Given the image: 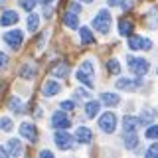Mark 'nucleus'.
<instances>
[{
  "label": "nucleus",
  "instance_id": "nucleus-19",
  "mask_svg": "<svg viewBox=\"0 0 158 158\" xmlns=\"http://www.w3.org/2000/svg\"><path fill=\"white\" fill-rule=\"evenodd\" d=\"M101 101L105 103V105H109V107H117L118 103H121V97L115 95V93H103V95H101Z\"/></svg>",
  "mask_w": 158,
  "mask_h": 158
},
{
  "label": "nucleus",
  "instance_id": "nucleus-29",
  "mask_svg": "<svg viewBox=\"0 0 158 158\" xmlns=\"http://www.w3.org/2000/svg\"><path fill=\"white\" fill-rule=\"evenodd\" d=\"M0 128H2L4 132H10L12 131V121H10L8 117H2L0 118Z\"/></svg>",
  "mask_w": 158,
  "mask_h": 158
},
{
  "label": "nucleus",
  "instance_id": "nucleus-36",
  "mask_svg": "<svg viewBox=\"0 0 158 158\" xmlns=\"http://www.w3.org/2000/svg\"><path fill=\"white\" fill-rule=\"evenodd\" d=\"M118 6H123L125 10H128V8L132 6V2H131V0H121V4H118Z\"/></svg>",
  "mask_w": 158,
  "mask_h": 158
},
{
  "label": "nucleus",
  "instance_id": "nucleus-38",
  "mask_svg": "<svg viewBox=\"0 0 158 158\" xmlns=\"http://www.w3.org/2000/svg\"><path fill=\"white\" fill-rule=\"evenodd\" d=\"M40 156H42V158H52L53 154H52L49 150H42V152H40Z\"/></svg>",
  "mask_w": 158,
  "mask_h": 158
},
{
  "label": "nucleus",
  "instance_id": "nucleus-11",
  "mask_svg": "<svg viewBox=\"0 0 158 158\" xmlns=\"http://www.w3.org/2000/svg\"><path fill=\"white\" fill-rule=\"evenodd\" d=\"M123 127H125V131H138V127H142V121L138 117L127 115L125 118H123Z\"/></svg>",
  "mask_w": 158,
  "mask_h": 158
},
{
  "label": "nucleus",
  "instance_id": "nucleus-41",
  "mask_svg": "<svg viewBox=\"0 0 158 158\" xmlns=\"http://www.w3.org/2000/svg\"><path fill=\"white\" fill-rule=\"evenodd\" d=\"M40 2H44V4H46V6H48V4H52L53 0H40Z\"/></svg>",
  "mask_w": 158,
  "mask_h": 158
},
{
  "label": "nucleus",
  "instance_id": "nucleus-13",
  "mask_svg": "<svg viewBox=\"0 0 158 158\" xmlns=\"http://www.w3.org/2000/svg\"><path fill=\"white\" fill-rule=\"evenodd\" d=\"M59 83L57 81H46L44 83V87H42V93H44V97H53V95H57L59 93Z\"/></svg>",
  "mask_w": 158,
  "mask_h": 158
},
{
  "label": "nucleus",
  "instance_id": "nucleus-28",
  "mask_svg": "<svg viewBox=\"0 0 158 158\" xmlns=\"http://www.w3.org/2000/svg\"><path fill=\"white\" fill-rule=\"evenodd\" d=\"M36 4H38V0H20V6L24 10H28V12H32L36 8Z\"/></svg>",
  "mask_w": 158,
  "mask_h": 158
},
{
  "label": "nucleus",
  "instance_id": "nucleus-37",
  "mask_svg": "<svg viewBox=\"0 0 158 158\" xmlns=\"http://www.w3.org/2000/svg\"><path fill=\"white\" fill-rule=\"evenodd\" d=\"M75 95H77L79 99H83V97H87V95H89V93L85 91V89H77V93H75Z\"/></svg>",
  "mask_w": 158,
  "mask_h": 158
},
{
  "label": "nucleus",
  "instance_id": "nucleus-18",
  "mask_svg": "<svg viewBox=\"0 0 158 158\" xmlns=\"http://www.w3.org/2000/svg\"><path fill=\"white\" fill-rule=\"evenodd\" d=\"M77 79H79V83H83V85H85L87 89L95 87L93 75H91V73H87V71H81V69H77Z\"/></svg>",
  "mask_w": 158,
  "mask_h": 158
},
{
  "label": "nucleus",
  "instance_id": "nucleus-12",
  "mask_svg": "<svg viewBox=\"0 0 158 158\" xmlns=\"http://www.w3.org/2000/svg\"><path fill=\"white\" fill-rule=\"evenodd\" d=\"M63 24H65L67 28H71V30H77L79 28V14H75V12H65L63 14Z\"/></svg>",
  "mask_w": 158,
  "mask_h": 158
},
{
  "label": "nucleus",
  "instance_id": "nucleus-2",
  "mask_svg": "<svg viewBox=\"0 0 158 158\" xmlns=\"http://www.w3.org/2000/svg\"><path fill=\"white\" fill-rule=\"evenodd\" d=\"M53 140H56L57 148H61V150H69V148H73V140H75V138L67 132V128H57V132L53 135Z\"/></svg>",
  "mask_w": 158,
  "mask_h": 158
},
{
  "label": "nucleus",
  "instance_id": "nucleus-21",
  "mask_svg": "<svg viewBox=\"0 0 158 158\" xmlns=\"http://www.w3.org/2000/svg\"><path fill=\"white\" fill-rule=\"evenodd\" d=\"M79 36H81V44H83V46H87V44H93V42H95V36H93L91 30L85 28V26L79 28Z\"/></svg>",
  "mask_w": 158,
  "mask_h": 158
},
{
  "label": "nucleus",
  "instance_id": "nucleus-7",
  "mask_svg": "<svg viewBox=\"0 0 158 158\" xmlns=\"http://www.w3.org/2000/svg\"><path fill=\"white\" fill-rule=\"evenodd\" d=\"M52 127L56 128H69L71 127V121H69V117L67 115H63L61 111H57V113H53V117H52Z\"/></svg>",
  "mask_w": 158,
  "mask_h": 158
},
{
  "label": "nucleus",
  "instance_id": "nucleus-5",
  "mask_svg": "<svg viewBox=\"0 0 158 158\" xmlns=\"http://www.w3.org/2000/svg\"><path fill=\"white\" fill-rule=\"evenodd\" d=\"M4 42H6L12 49H18L20 46H22V42H24L22 30H10V32H6L4 34Z\"/></svg>",
  "mask_w": 158,
  "mask_h": 158
},
{
  "label": "nucleus",
  "instance_id": "nucleus-32",
  "mask_svg": "<svg viewBox=\"0 0 158 158\" xmlns=\"http://www.w3.org/2000/svg\"><path fill=\"white\" fill-rule=\"evenodd\" d=\"M20 75H22V77H34V75H36V71H34V69H30V65H26V67L22 69V73H20Z\"/></svg>",
  "mask_w": 158,
  "mask_h": 158
},
{
  "label": "nucleus",
  "instance_id": "nucleus-17",
  "mask_svg": "<svg viewBox=\"0 0 158 158\" xmlns=\"http://www.w3.org/2000/svg\"><path fill=\"white\" fill-rule=\"evenodd\" d=\"M138 144V136H136V131H125V146L128 150H135Z\"/></svg>",
  "mask_w": 158,
  "mask_h": 158
},
{
  "label": "nucleus",
  "instance_id": "nucleus-26",
  "mask_svg": "<svg viewBox=\"0 0 158 158\" xmlns=\"http://www.w3.org/2000/svg\"><path fill=\"white\" fill-rule=\"evenodd\" d=\"M154 117H156V113L152 111V109H146V111H142V115L138 117V118L142 121V125H146V123H150V121H152Z\"/></svg>",
  "mask_w": 158,
  "mask_h": 158
},
{
  "label": "nucleus",
  "instance_id": "nucleus-10",
  "mask_svg": "<svg viewBox=\"0 0 158 158\" xmlns=\"http://www.w3.org/2000/svg\"><path fill=\"white\" fill-rule=\"evenodd\" d=\"M6 154L8 156H18V154H22V142L16 140V138H12V140H8L6 142Z\"/></svg>",
  "mask_w": 158,
  "mask_h": 158
},
{
  "label": "nucleus",
  "instance_id": "nucleus-39",
  "mask_svg": "<svg viewBox=\"0 0 158 158\" xmlns=\"http://www.w3.org/2000/svg\"><path fill=\"white\" fill-rule=\"evenodd\" d=\"M107 2H109V6H118L121 0H107Z\"/></svg>",
  "mask_w": 158,
  "mask_h": 158
},
{
  "label": "nucleus",
  "instance_id": "nucleus-43",
  "mask_svg": "<svg viewBox=\"0 0 158 158\" xmlns=\"http://www.w3.org/2000/svg\"><path fill=\"white\" fill-rule=\"evenodd\" d=\"M0 2H4V0H0Z\"/></svg>",
  "mask_w": 158,
  "mask_h": 158
},
{
  "label": "nucleus",
  "instance_id": "nucleus-27",
  "mask_svg": "<svg viewBox=\"0 0 158 158\" xmlns=\"http://www.w3.org/2000/svg\"><path fill=\"white\" fill-rule=\"evenodd\" d=\"M144 136L150 138V140H158V125H150V127H148L146 132H144Z\"/></svg>",
  "mask_w": 158,
  "mask_h": 158
},
{
  "label": "nucleus",
  "instance_id": "nucleus-40",
  "mask_svg": "<svg viewBox=\"0 0 158 158\" xmlns=\"http://www.w3.org/2000/svg\"><path fill=\"white\" fill-rule=\"evenodd\" d=\"M4 156H8V154H6V150H4V148L0 146V158H4Z\"/></svg>",
  "mask_w": 158,
  "mask_h": 158
},
{
  "label": "nucleus",
  "instance_id": "nucleus-25",
  "mask_svg": "<svg viewBox=\"0 0 158 158\" xmlns=\"http://www.w3.org/2000/svg\"><path fill=\"white\" fill-rule=\"evenodd\" d=\"M8 105H10V109H12L14 113H24V107H22V101L20 99H16V97H12L8 101Z\"/></svg>",
  "mask_w": 158,
  "mask_h": 158
},
{
  "label": "nucleus",
  "instance_id": "nucleus-24",
  "mask_svg": "<svg viewBox=\"0 0 158 158\" xmlns=\"http://www.w3.org/2000/svg\"><path fill=\"white\" fill-rule=\"evenodd\" d=\"M107 69H109V73H113V75H118V73H121V65H118L117 59H109V61H107Z\"/></svg>",
  "mask_w": 158,
  "mask_h": 158
},
{
  "label": "nucleus",
  "instance_id": "nucleus-23",
  "mask_svg": "<svg viewBox=\"0 0 158 158\" xmlns=\"http://www.w3.org/2000/svg\"><path fill=\"white\" fill-rule=\"evenodd\" d=\"M53 75L56 77H67V73H69V65L67 63H59V65H56L53 67Z\"/></svg>",
  "mask_w": 158,
  "mask_h": 158
},
{
  "label": "nucleus",
  "instance_id": "nucleus-15",
  "mask_svg": "<svg viewBox=\"0 0 158 158\" xmlns=\"http://www.w3.org/2000/svg\"><path fill=\"white\" fill-rule=\"evenodd\" d=\"M140 83H142V79H118L117 89H128V91H132V89H136Z\"/></svg>",
  "mask_w": 158,
  "mask_h": 158
},
{
  "label": "nucleus",
  "instance_id": "nucleus-16",
  "mask_svg": "<svg viewBox=\"0 0 158 158\" xmlns=\"http://www.w3.org/2000/svg\"><path fill=\"white\" fill-rule=\"evenodd\" d=\"M99 111H101V103L99 101H89L85 105V117L87 118H95L99 115Z\"/></svg>",
  "mask_w": 158,
  "mask_h": 158
},
{
  "label": "nucleus",
  "instance_id": "nucleus-35",
  "mask_svg": "<svg viewBox=\"0 0 158 158\" xmlns=\"http://www.w3.org/2000/svg\"><path fill=\"white\" fill-rule=\"evenodd\" d=\"M6 63H8L6 53H2V52H0V69H2V67H6Z\"/></svg>",
  "mask_w": 158,
  "mask_h": 158
},
{
  "label": "nucleus",
  "instance_id": "nucleus-31",
  "mask_svg": "<svg viewBox=\"0 0 158 158\" xmlns=\"http://www.w3.org/2000/svg\"><path fill=\"white\" fill-rule=\"evenodd\" d=\"M146 156L148 158H158V144H152L150 148L146 150Z\"/></svg>",
  "mask_w": 158,
  "mask_h": 158
},
{
  "label": "nucleus",
  "instance_id": "nucleus-6",
  "mask_svg": "<svg viewBox=\"0 0 158 158\" xmlns=\"http://www.w3.org/2000/svg\"><path fill=\"white\" fill-rule=\"evenodd\" d=\"M128 48L131 49H152V42L142 36H128Z\"/></svg>",
  "mask_w": 158,
  "mask_h": 158
},
{
  "label": "nucleus",
  "instance_id": "nucleus-14",
  "mask_svg": "<svg viewBox=\"0 0 158 158\" xmlns=\"http://www.w3.org/2000/svg\"><path fill=\"white\" fill-rule=\"evenodd\" d=\"M18 14L14 12V10H6V12L0 16V26H12V24L18 22Z\"/></svg>",
  "mask_w": 158,
  "mask_h": 158
},
{
  "label": "nucleus",
  "instance_id": "nucleus-1",
  "mask_svg": "<svg viewBox=\"0 0 158 158\" xmlns=\"http://www.w3.org/2000/svg\"><path fill=\"white\" fill-rule=\"evenodd\" d=\"M93 28L101 34H109V30H111V14L105 8L99 10V14L93 18Z\"/></svg>",
  "mask_w": 158,
  "mask_h": 158
},
{
  "label": "nucleus",
  "instance_id": "nucleus-20",
  "mask_svg": "<svg viewBox=\"0 0 158 158\" xmlns=\"http://www.w3.org/2000/svg\"><path fill=\"white\" fill-rule=\"evenodd\" d=\"M132 22L131 20H127V18H123L121 22H118V32H121V36H131L132 34Z\"/></svg>",
  "mask_w": 158,
  "mask_h": 158
},
{
  "label": "nucleus",
  "instance_id": "nucleus-3",
  "mask_svg": "<svg viewBox=\"0 0 158 158\" xmlns=\"http://www.w3.org/2000/svg\"><path fill=\"white\" fill-rule=\"evenodd\" d=\"M127 63H128V69H131L136 77L146 75L148 67H150V65H148V61H146V59H142V57H127Z\"/></svg>",
  "mask_w": 158,
  "mask_h": 158
},
{
  "label": "nucleus",
  "instance_id": "nucleus-22",
  "mask_svg": "<svg viewBox=\"0 0 158 158\" xmlns=\"http://www.w3.org/2000/svg\"><path fill=\"white\" fill-rule=\"evenodd\" d=\"M40 26V18H38V14H34V10L30 12V16H28V30L30 32H36Z\"/></svg>",
  "mask_w": 158,
  "mask_h": 158
},
{
  "label": "nucleus",
  "instance_id": "nucleus-8",
  "mask_svg": "<svg viewBox=\"0 0 158 158\" xmlns=\"http://www.w3.org/2000/svg\"><path fill=\"white\" fill-rule=\"evenodd\" d=\"M20 135L24 138H28L30 142L38 140V131H36V127H34L32 123H22V125H20Z\"/></svg>",
  "mask_w": 158,
  "mask_h": 158
},
{
  "label": "nucleus",
  "instance_id": "nucleus-30",
  "mask_svg": "<svg viewBox=\"0 0 158 158\" xmlns=\"http://www.w3.org/2000/svg\"><path fill=\"white\" fill-rule=\"evenodd\" d=\"M79 69H81V71H87V73H91V75L95 73V69H93V63H91V61H83Z\"/></svg>",
  "mask_w": 158,
  "mask_h": 158
},
{
  "label": "nucleus",
  "instance_id": "nucleus-4",
  "mask_svg": "<svg viewBox=\"0 0 158 158\" xmlns=\"http://www.w3.org/2000/svg\"><path fill=\"white\" fill-rule=\"evenodd\" d=\"M99 127H101L103 132H107V135H113V132L117 131V115L115 113H105V115H101L99 118Z\"/></svg>",
  "mask_w": 158,
  "mask_h": 158
},
{
  "label": "nucleus",
  "instance_id": "nucleus-34",
  "mask_svg": "<svg viewBox=\"0 0 158 158\" xmlns=\"http://www.w3.org/2000/svg\"><path fill=\"white\" fill-rule=\"evenodd\" d=\"M69 10L75 12V14H79V12H81V4H79V2H71V4H69Z\"/></svg>",
  "mask_w": 158,
  "mask_h": 158
},
{
  "label": "nucleus",
  "instance_id": "nucleus-42",
  "mask_svg": "<svg viewBox=\"0 0 158 158\" xmlns=\"http://www.w3.org/2000/svg\"><path fill=\"white\" fill-rule=\"evenodd\" d=\"M83 2H93V0H83Z\"/></svg>",
  "mask_w": 158,
  "mask_h": 158
},
{
  "label": "nucleus",
  "instance_id": "nucleus-44",
  "mask_svg": "<svg viewBox=\"0 0 158 158\" xmlns=\"http://www.w3.org/2000/svg\"><path fill=\"white\" fill-rule=\"evenodd\" d=\"M156 73H158V69H156Z\"/></svg>",
  "mask_w": 158,
  "mask_h": 158
},
{
  "label": "nucleus",
  "instance_id": "nucleus-9",
  "mask_svg": "<svg viewBox=\"0 0 158 158\" xmlns=\"http://www.w3.org/2000/svg\"><path fill=\"white\" fill-rule=\"evenodd\" d=\"M91 138H93V132L89 131L87 127H77V131H75V140L77 142H81V144H89Z\"/></svg>",
  "mask_w": 158,
  "mask_h": 158
},
{
  "label": "nucleus",
  "instance_id": "nucleus-33",
  "mask_svg": "<svg viewBox=\"0 0 158 158\" xmlns=\"http://www.w3.org/2000/svg\"><path fill=\"white\" fill-rule=\"evenodd\" d=\"M73 107H75L73 101H63L61 103V111H73Z\"/></svg>",
  "mask_w": 158,
  "mask_h": 158
}]
</instances>
